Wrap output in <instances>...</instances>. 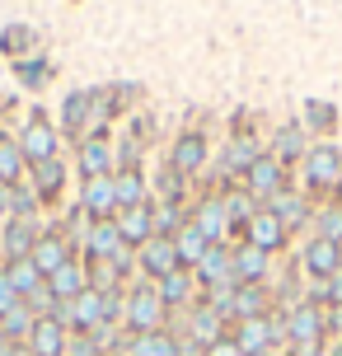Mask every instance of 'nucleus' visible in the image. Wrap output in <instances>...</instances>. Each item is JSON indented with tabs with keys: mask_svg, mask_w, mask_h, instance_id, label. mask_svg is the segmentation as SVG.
Listing matches in <instances>:
<instances>
[{
	"mask_svg": "<svg viewBox=\"0 0 342 356\" xmlns=\"http://www.w3.org/2000/svg\"><path fill=\"white\" fill-rule=\"evenodd\" d=\"M234 258V286H263V277H268V253L253 249V244H239V249H230Z\"/></svg>",
	"mask_w": 342,
	"mask_h": 356,
	"instance_id": "17",
	"label": "nucleus"
},
{
	"mask_svg": "<svg viewBox=\"0 0 342 356\" xmlns=\"http://www.w3.org/2000/svg\"><path fill=\"white\" fill-rule=\"evenodd\" d=\"M244 244H253V249H263V253L282 249V244H286V225H282L268 207H258V211H253V220L244 225Z\"/></svg>",
	"mask_w": 342,
	"mask_h": 356,
	"instance_id": "13",
	"label": "nucleus"
},
{
	"mask_svg": "<svg viewBox=\"0 0 342 356\" xmlns=\"http://www.w3.org/2000/svg\"><path fill=\"white\" fill-rule=\"evenodd\" d=\"M24 150H19L15 136H0V188H15L19 174H24Z\"/></svg>",
	"mask_w": 342,
	"mask_h": 356,
	"instance_id": "29",
	"label": "nucleus"
},
{
	"mask_svg": "<svg viewBox=\"0 0 342 356\" xmlns=\"http://www.w3.org/2000/svg\"><path fill=\"white\" fill-rule=\"evenodd\" d=\"M202 356H244V352L234 347V338H220V342H211V347H206Z\"/></svg>",
	"mask_w": 342,
	"mask_h": 356,
	"instance_id": "39",
	"label": "nucleus"
},
{
	"mask_svg": "<svg viewBox=\"0 0 342 356\" xmlns=\"http://www.w3.org/2000/svg\"><path fill=\"white\" fill-rule=\"evenodd\" d=\"M324 338H328L324 305H314V300L291 305V314H286V342H291V352L286 356H324Z\"/></svg>",
	"mask_w": 342,
	"mask_h": 356,
	"instance_id": "1",
	"label": "nucleus"
},
{
	"mask_svg": "<svg viewBox=\"0 0 342 356\" xmlns=\"http://www.w3.org/2000/svg\"><path fill=\"white\" fill-rule=\"evenodd\" d=\"M127 244L117 234V220H94L90 225V258H117Z\"/></svg>",
	"mask_w": 342,
	"mask_h": 356,
	"instance_id": "25",
	"label": "nucleus"
},
{
	"mask_svg": "<svg viewBox=\"0 0 342 356\" xmlns=\"http://www.w3.org/2000/svg\"><path fill=\"white\" fill-rule=\"evenodd\" d=\"M268 291H263V286H234V300H230V314L239 323L244 319H263V314H268Z\"/></svg>",
	"mask_w": 342,
	"mask_h": 356,
	"instance_id": "22",
	"label": "nucleus"
},
{
	"mask_svg": "<svg viewBox=\"0 0 342 356\" xmlns=\"http://www.w3.org/2000/svg\"><path fill=\"white\" fill-rule=\"evenodd\" d=\"M33 47H38V33L28 24H10V29L0 33V52L15 56V61H24V52H33Z\"/></svg>",
	"mask_w": 342,
	"mask_h": 356,
	"instance_id": "30",
	"label": "nucleus"
},
{
	"mask_svg": "<svg viewBox=\"0 0 342 356\" xmlns=\"http://www.w3.org/2000/svg\"><path fill=\"white\" fill-rule=\"evenodd\" d=\"M94 113V89H71L66 104H61V118H66V131H85Z\"/></svg>",
	"mask_w": 342,
	"mask_h": 356,
	"instance_id": "26",
	"label": "nucleus"
},
{
	"mask_svg": "<svg viewBox=\"0 0 342 356\" xmlns=\"http://www.w3.org/2000/svg\"><path fill=\"white\" fill-rule=\"evenodd\" d=\"M15 71H19L24 85H47V75H52V71H47V61H38V56H33V61H19Z\"/></svg>",
	"mask_w": 342,
	"mask_h": 356,
	"instance_id": "37",
	"label": "nucleus"
},
{
	"mask_svg": "<svg viewBox=\"0 0 342 356\" xmlns=\"http://www.w3.org/2000/svg\"><path fill=\"white\" fill-rule=\"evenodd\" d=\"M234 347L244 356H268L272 352V342L277 338H286V323H277L272 314H263V319H244V323H234Z\"/></svg>",
	"mask_w": 342,
	"mask_h": 356,
	"instance_id": "5",
	"label": "nucleus"
},
{
	"mask_svg": "<svg viewBox=\"0 0 342 356\" xmlns=\"http://www.w3.org/2000/svg\"><path fill=\"white\" fill-rule=\"evenodd\" d=\"M268 211L277 216V220H282L286 230H300V225L309 220V207H305V197H300V193H286V188H282V193L272 197V207H268Z\"/></svg>",
	"mask_w": 342,
	"mask_h": 356,
	"instance_id": "23",
	"label": "nucleus"
},
{
	"mask_svg": "<svg viewBox=\"0 0 342 356\" xmlns=\"http://www.w3.org/2000/svg\"><path fill=\"white\" fill-rule=\"evenodd\" d=\"M155 291H160V300H164V305H183L188 296H193V277H188V267L169 272V277H164V282L155 286Z\"/></svg>",
	"mask_w": 342,
	"mask_h": 356,
	"instance_id": "34",
	"label": "nucleus"
},
{
	"mask_svg": "<svg viewBox=\"0 0 342 356\" xmlns=\"http://www.w3.org/2000/svg\"><path fill=\"white\" fill-rule=\"evenodd\" d=\"M28 178H33V197H38V202H56V193L66 188V164H61V160L28 164Z\"/></svg>",
	"mask_w": 342,
	"mask_h": 356,
	"instance_id": "18",
	"label": "nucleus"
},
{
	"mask_svg": "<svg viewBox=\"0 0 342 356\" xmlns=\"http://www.w3.org/2000/svg\"><path fill=\"white\" fill-rule=\"evenodd\" d=\"M220 338H225V333H220V314L211 309V305H197V309H193V338L188 342H197L202 352H206V347L220 342Z\"/></svg>",
	"mask_w": 342,
	"mask_h": 356,
	"instance_id": "28",
	"label": "nucleus"
},
{
	"mask_svg": "<svg viewBox=\"0 0 342 356\" xmlns=\"http://www.w3.org/2000/svg\"><path fill=\"white\" fill-rule=\"evenodd\" d=\"M193 225H197L211 244H220L225 239V230H230V216H225V202L220 197H202L197 202V216H193Z\"/></svg>",
	"mask_w": 342,
	"mask_h": 356,
	"instance_id": "19",
	"label": "nucleus"
},
{
	"mask_svg": "<svg viewBox=\"0 0 342 356\" xmlns=\"http://www.w3.org/2000/svg\"><path fill=\"white\" fill-rule=\"evenodd\" d=\"M305 188L309 193H328V188H338V178H342V150L338 145H309L305 150Z\"/></svg>",
	"mask_w": 342,
	"mask_h": 356,
	"instance_id": "4",
	"label": "nucleus"
},
{
	"mask_svg": "<svg viewBox=\"0 0 342 356\" xmlns=\"http://www.w3.org/2000/svg\"><path fill=\"white\" fill-rule=\"evenodd\" d=\"M71 347V328L56 319V314H38L28 328V352L33 356H66Z\"/></svg>",
	"mask_w": 342,
	"mask_h": 356,
	"instance_id": "7",
	"label": "nucleus"
},
{
	"mask_svg": "<svg viewBox=\"0 0 342 356\" xmlns=\"http://www.w3.org/2000/svg\"><path fill=\"white\" fill-rule=\"evenodd\" d=\"M258 155H263V150H258V141H253V136H234L230 150H225V169H230V174H249Z\"/></svg>",
	"mask_w": 342,
	"mask_h": 356,
	"instance_id": "32",
	"label": "nucleus"
},
{
	"mask_svg": "<svg viewBox=\"0 0 342 356\" xmlns=\"http://www.w3.org/2000/svg\"><path fill=\"white\" fill-rule=\"evenodd\" d=\"M19 150H24V160L28 164H42V160H56V127L47 122V113H28L24 127H19Z\"/></svg>",
	"mask_w": 342,
	"mask_h": 356,
	"instance_id": "3",
	"label": "nucleus"
},
{
	"mask_svg": "<svg viewBox=\"0 0 342 356\" xmlns=\"http://www.w3.org/2000/svg\"><path fill=\"white\" fill-rule=\"evenodd\" d=\"M174 249H179V263H183V267H197V263H202V253L211 249V239H206V234H202L197 225L188 220V225L174 234Z\"/></svg>",
	"mask_w": 342,
	"mask_h": 356,
	"instance_id": "27",
	"label": "nucleus"
},
{
	"mask_svg": "<svg viewBox=\"0 0 342 356\" xmlns=\"http://www.w3.org/2000/svg\"><path fill=\"white\" fill-rule=\"evenodd\" d=\"M19 305H24V300L15 296V286H10V277L0 272V319H5V314H15Z\"/></svg>",
	"mask_w": 342,
	"mask_h": 356,
	"instance_id": "38",
	"label": "nucleus"
},
{
	"mask_svg": "<svg viewBox=\"0 0 342 356\" xmlns=\"http://www.w3.org/2000/svg\"><path fill=\"white\" fill-rule=\"evenodd\" d=\"M5 277H10V286H15V296H19V300H28L38 286H42V272H38V267L28 263V258H24V263H5Z\"/></svg>",
	"mask_w": 342,
	"mask_h": 356,
	"instance_id": "31",
	"label": "nucleus"
},
{
	"mask_svg": "<svg viewBox=\"0 0 342 356\" xmlns=\"http://www.w3.org/2000/svg\"><path fill=\"white\" fill-rule=\"evenodd\" d=\"M338 202H342V178H338Z\"/></svg>",
	"mask_w": 342,
	"mask_h": 356,
	"instance_id": "40",
	"label": "nucleus"
},
{
	"mask_svg": "<svg viewBox=\"0 0 342 356\" xmlns=\"http://www.w3.org/2000/svg\"><path fill=\"white\" fill-rule=\"evenodd\" d=\"M80 211L90 220H117V188H113V174L108 178H90L85 183V197H80Z\"/></svg>",
	"mask_w": 342,
	"mask_h": 356,
	"instance_id": "10",
	"label": "nucleus"
},
{
	"mask_svg": "<svg viewBox=\"0 0 342 356\" xmlns=\"http://www.w3.org/2000/svg\"><path fill=\"white\" fill-rule=\"evenodd\" d=\"M174 169H179V174H197L202 164H206V136H202V131H183L179 141H174Z\"/></svg>",
	"mask_w": 342,
	"mask_h": 356,
	"instance_id": "20",
	"label": "nucleus"
},
{
	"mask_svg": "<svg viewBox=\"0 0 342 356\" xmlns=\"http://www.w3.org/2000/svg\"><path fill=\"white\" fill-rule=\"evenodd\" d=\"M38 234H42V225L38 220H5V230H0V249H5V263H24L28 253H33Z\"/></svg>",
	"mask_w": 342,
	"mask_h": 356,
	"instance_id": "11",
	"label": "nucleus"
},
{
	"mask_svg": "<svg viewBox=\"0 0 342 356\" xmlns=\"http://www.w3.org/2000/svg\"><path fill=\"white\" fill-rule=\"evenodd\" d=\"M47 291H52L61 305L75 300V296H85V291H90V267L80 263V258H71L61 272H52V277H47Z\"/></svg>",
	"mask_w": 342,
	"mask_h": 356,
	"instance_id": "15",
	"label": "nucleus"
},
{
	"mask_svg": "<svg viewBox=\"0 0 342 356\" xmlns=\"http://www.w3.org/2000/svg\"><path fill=\"white\" fill-rule=\"evenodd\" d=\"M319 234L333 239V244H342V202H333L328 211H319Z\"/></svg>",
	"mask_w": 342,
	"mask_h": 356,
	"instance_id": "36",
	"label": "nucleus"
},
{
	"mask_svg": "<svg viewBox=\"0 0 342 356\" xmlns=\"http://www.w3.org/2000/svg\"><path fill=\"white\" fill-rule=\"evenodd\" d=\"M305 136H300V127H282L277 136H272V155L286 164V160H305Z\"/></svg>",
	"mask_w": 342,
	"mask_h": 356,
	"instance_id": "33",
	"label": "nucleus"
},
{
	"mask_svg": "<svg viewBox=\"0 0 342 356\" xmlns=\"http://www.w3.org/2000/svg\"><path fill=\"white\" fill-rule=\"evenodd\" d=\"M282 160L272 155V150H263L258 160H253V169L244 174V183H249V197H277L282 193Z\"/></svg>",
	"mask_w": 342,
	"mask_h": 356,
	"instance_id": "14",
	"label": "nucleus"
},
{
	"mask_svg": "<svg viewBox=\"0 0 342 356\" xmlns=\"http://www.w3.org/2000/svg\"><path fill=\"white\" fill-rule=\"evenodd\" d=\"M113 174V150L104 136H90V141L80 145V178L90 183V178H108Z\"/></svg>",
	"mask_w": 342,
	"mask_h": 356,
	"instance_id": "21",
	"label": "nucleus"
},
{
	"mask_svg": "<svg viewBox=\"0 0 342 356\" xmlns=\"http://www.w3.org/2000/svg\"><path fill=\"white\" fill-rule=\"evenodd\" d=\"M117 234H122L127 249H141L145 239H155V207H150V202H141V207L117 211Z\"/></svg>",
	"mask_w": 342,
	"mask_h": 356,
	"instance_id": "12",
	"label": "nucleus"
},
{
	"mask_svg": "<svg viewBox=\"0 0 342 356\" xmlns=\"http://www.w3.org/2000/svg\"><path fill=\"white\" fill-rule=\"evenodd\" d=\"M300 267H305L309 277H319V282L338 277V272H342V244H333V239H324V234H314V239L305 244V253H300Z\"/></svg>",
	"mask_w": 342,
	"mask_h": 356,
	"instance_id": "9",
	"label": "nucleus"
},
{
	"mask_svg": "<svg viewBox=\"0 0 342 356\" xmlns=\"http://www.w3.org/2000/svg\"><path fill=\"white\" fill-rule=\"evenodd\" d=\"M305 127H314V131H333V127H338V108L324 104V99H309L305 104Z\"/></svg>",
	"mask_w": 342,
	"mask_h": 356,
	"instance_id": "35",
	"label": "nucleus"
},
{
	"mask_svg": "<svg viewBox=\"0 0 342 356\" xmlns=\"http://www.w3.org/2000/svg\"><path fill=\"white\" fill-rule=\"evenodd\" d=\"M164 314L169 305L160 300L155 286H131L122 300V328L127 333H164Z\"/></svg>",
	"mask_w": 342,
	"mask_h": 356,
	"instance_id": "2",
	"label": "nucleus"
},
{
	"mask_svg": "<svg viewBox=\"0 0 342 356\" xmlns=\"http://www.w3.org/2000/svg\"><path fill=\"white\" fill-rule=\"evenodd\" d=\"M28 263L42 272V282H47L52 272H61V267L71 263V239H66V230H42V234H38Z\"/></svg>",
	"mask_w": 342,
	"mask_h": 356,
	"instance_id": "8",
	"label": "nucleus"
},
{
	"mask_svg": "<svg viewBox=\"0 0 342 356\" xmlns=\"http://www.w3.org/2000/svg\"><path fill=\"white\" fill-rule=\"evenodd\" d=\"M136 263H141V272L150 277V282H164L169 272H179V249H174V239L169 234H155V239H145L141 249H136Z\"/></svg>",
	"mask_w": 342,
	"mask_h": 356,
	"instance_id": "6",
	"label": "nucleus"
},
{
	"mask_svg": "<svg viewBox=\"0 0 342 356\" xmlns=\"http://www.w3.org/2000/svg\"><path fill=\"white\" fill-rule=\"evenodd\" d=\"M193 277H197L202 286H225V282H234V258H230V249H225V244H211V249L202 253V263L193 267Z\"/></svg>",
	"mask_w": 342,
	"mask_h": 356,
	"instance_id": "16",
	"label": "nucleus"
},
{
	"mask_svg": "<svg viewBox=\"0 0 342 356\" xmlns=\"http://www.w3.org/2000/svg\"><path fill=\"white\" fill-rule=\"evenodd\" d=\"M0 230H5V211H0Z\"/></svg>",
	"mask_w": 342,
	"mask_h": 356,
	"instance_id": "41",
	"label": "nucleus"
},
{
	"mask_svg": "<svg viewBox=\"0 0 342 356\" xmlns=\"http://www.w3.org/2000/svg\"><path fill=\"white\" fill-rule=\"evenodd\" d=\"M113 188H117V207H141L145 202V178H141V169L136 164H122L117 174H113Z\"/></svg>",
	"mask_w": 342,
	"mask_h": 356,
	"instance_id": "24",
	"label": "nucleus"
}]
</instances>
